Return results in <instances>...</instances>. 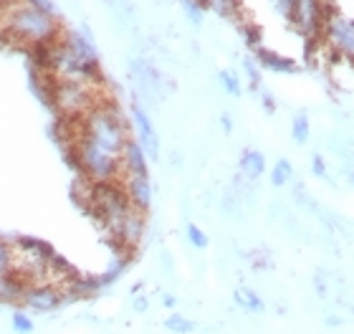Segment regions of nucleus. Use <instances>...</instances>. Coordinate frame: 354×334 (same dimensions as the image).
<instances>
[{
	"label": "nucleus",
	"mask_w": 354,
	"mask_h": 334,
	"mask_svg": "<svg viewBox=\"0 0 354 334\" xmlns=\"http://www.w3.org/2000/svg\"><path fill=\"white\" fill-rule=\"evenodd\" d=\"M263 106H266V111L276 109V104H273V97H271V94H266V91H263Z\"/></svg>",
	"instance_id": "7c9ffc66"
},
{
	"label": "nucleus",
	"mask_w": 354,
	"mask_h": 334,
	"mask_svg": "<svg viewBox=\"0 0 354 334\" xmlns=\"http://www.w3.org/2000/svg\"><path fill=\"white\" fill-rule=\"evenodd\" d=\"M175 304H177L175 297H165V306H170V309H172V306H175Z\"/></svg>",
	"instance_id": "2f4dec72"
},
{
	"label": "nucleus",
	"mask_w": 354,
	"mask_h": 334,
	"mask_svg": "<svg viewBox=\"0 0 354 334\" xmlns=\"http://www.w3.org/2000/svg\"><path fill=\"white\" fill-rule=\"evenodd\" d=\"M238 165H241V172H243L248 180L261 178L266 172V157L261 155V152H256V149H245Z\"/></svg>",
	"instance_id": "2eb2a0df"
},
{
	"label": "nucleus",
	"mask_w": 354,
	"mask_h": 334,
	"mask_svg": "<svg viewBox=\"0 0 354 334\" xmlns=\"http://www.w3.org/2000/svg\"><path fill=\"white\" fill-rule=\"evenodd\" d=\"M61 301H64V294L61 289H56L53 284H28L21 294V304L33 309V312H53V309H59Z\"/></svg>",
	"instance_id": "6e6552de"
},
{
	"label": "nucleus",
	"mask_w": 354,
	"mask_h": 334,
	"mask_svg": "<svg viewBox=\"0 0 354 334\" xmlns=\"http://www.w3.org/2000/svg\"><path fill=\"white\" fill-rule=\"evenodd\" d=\"M119 163H122V175H147V155L140 142L132 137L127 140Z\"/></svg>",
	"instance_id": "ddd939ff"
},
{
	"label": "nucleus",
	"mask_w": 354,
	"mask_h": 334,
	"mask_svg": "<svg viewBox=\"0 0 354 334\" xmlns=\"http://www.w3.org/2000/svg\"><path fill=\"white\" fill-rule=\"evenodd\" d=\"M23 3L41 10V13H48V15H53V18H59V6H56L53 0H23Z\"/></svg>",
	"instance_id": "b1692460"
},
{
	"label": "nucleus",
	"mask_w": 354,
	"mask_h": 334,
	"mask_svg": "<svg viewBox=\"0 0 354 334\" xmlns=\"http://www.w3.org/2000/svg\"><path fill=\"white\" fill-rule=\"evenodd\" d=\"M329 6L324 0H294V8L288 13V21L304 38H322Z\"/></svg>",
	"instance_id": "39448f33"
},
{
	"label": "nucleus",
	"mask_w": 354,
	"mask_h": 334,
	"mask_svg": "<svg viewBox=\"0 0 354 334\" xmlns=\"http://www.w3.org/2000/svg\"><path fill=\"white\" fill-rule=\"evenodd\" d=\"M0 33L13 44L41 48L59 38L61 26L59 18L41 13L36 8L26 6L23 0H10L0 6Z\"/></svg>",
	"instance_id": "f257e3e1"
},
{
	"label": "nucleus",
	"mask_w": 354,
	"mask_h": 334,
	"mask_svg": "<svg viewBox=\"0 0 354 334\" xmlns=\"http://www.w3.org/2000/svg\"><path fill=\"white\" fill-rule=\"evenodd\" d=\"M233 297H236V304L243 306L245 312L259 314V312H263V309H266L263 301H261V299L256 297L251 289H245V286H243V289H236V294H233Z\"/></svg>",
	"instance_id": "f3484780"
},
{
	"label": "nucleus",
	"mask_w": 354,
	"mask_h": 334,
	"mask_svg": "<svg viewBox=\"0 0 354 334\" xmlns=\"http://www.w3.org/2000/svg\"><path fill=\"white\" fill-rule=\"evenodd\" d=\"M322 38L332 46L334 51H339L342 56L354 61V18L329 8L324 28H322Z\"/></svg>",
	"instance_id": "423d86ee"
},
{
	"label": "nucleus",
	"mask_w": 354,
	"mask_h": 334,
	"mask_svg": "<svg viewBox=\"0 0 354 334\" xmlns=\"http://www.w3.org/2000/svg\"><path fill=\"white\" fill-rule=\"evenodd\" d=\"M129 74H132V82L137 84V89L145 99H162L172 89L170 79L147 59H134L129 64Z\"/></svg>",
	"instance_id": "0eeeda50"
},
{
	"label": "nucleus",
	"mask_w": 354,
	"mask_h": 334,
	"mask_svg": "<svg viewBox=\"0 0 354 334\" xmlns=\"http://www.w3.org/2000/svg\"><path fill=\"white\" fill-rule=\"evenodd\" d=\"M243 68H245V74H248V79H251V86H253V89H259V86H261L259 64H256L253 59H245V61H243Z\"/></svg>",
	"instance_id": "a878e982"
},
{
	"label": "nucleus",
	"mask_w": 354,
	"mask_h": 334,
	"mask_svg": "<svg viewBox=\"0 0 354 334\" xmlns=\"http://www.w3.org/2000/svg\"><path fill=\"white\" fill-rule=\"evenodd\" d=\"M111 233H114V238H117L122 245L134 248V245L140 243L142 233H145V218H142V210L129 208V213L117 223V228L111 230Z\"/></svg>",
	"instance_id": "9b49d317"
},
{
	"label": "nucleus",
	"mask_w": 354,
	"mask_h": 334,
	"mask_svg": "<svg viewBox=\"0 0 354 334\" xmlns=\"http://www.w3.org/2000/svg\"><path fill=\"white\" fill-rule=\"evenodd\" d=\"M59 41H61V46L68 48V51L74 53L79 61H84V64H88V66L99 68V51H96L94 41L84 38L79 30H61Z\"/></svg>",
	"instance_id": "9d476101"
},
{
	"label": "nucleus",
	"mask_w": 354,
	"mask_h": 334,
	"mask_svg": "<svg viewBox=\"0 0 354 334\" xmlns=\"http://www.w3.org/2000/svg\"><path fill=\"white\" fill-rule=\"evenodd\" d=\"M218 79H221V86L228 91L230 97H241V94H243V86H241V79L236 76V71L223 68L221 74H218Z\"/></svg>",
	"instance_id": "6ab92c4d"
},
{
	"label": "nucleus",
	"mask_w": 354,
	"mask_h": 334,
	"mask_svg": "<svg viewBox=\"0 0 354 334\" xmlns=\"http://www.w3.org/2000/svg\"><path fill=\"white\" fill-rule=\"evenodd\" d=\"M88 142H94L96 147L106 149L111 155L122 157L129 132H127V122L122 111L114 104H96L84 117H79V132Z\"/></svg>",
	"instance_id": "f03ea898"
},
{
	"label": "nucleus",
	"mask_w": 354,
	"mask_h": 334,
	"mask_svg": "<svg viewBox=\"0 0 354 334\" xmlns=\"http://www.w3.org/2000/svg\"><path fill=\"white\" fill-rule=\"evenodd\" d=\"M256 64L263 68H271V71H279V74H294L296 64L286 56H279V53L268 51V48H256Z\"/></svg>",
	"instance_id": "4468645a"
},
{
	"label": "nucleus",
	"mask_w": 354,
	"mask_h": 334,
	"mask_svg": "<svg viewBox=\"0 0 354 334\" xmlns=\"http://www.w3.org/2000/svg\"><path fill=\"white\" fill-rule=\"evenodd\" d=\"M134 312H147V299L140 297L137 301H134Z\"/></svg>",
	"instance_id": "c85d7f7f"
},
{
	"label": "nucleus",
	"mask_w": 354,
	"mask_h": 334,
	"mask_svg": "<svg viewBox=\"0 0 354 334\" xmlns=\"http://www.w3.org/2000/svg\"><path fill=\"white\" fill-rule=\"evenodd\" d=\"M165 327L170 329V332H175V334H190L192 329H195V324H192L190 319H185V317H180V314H172V317H167V322H165Z\"/></svg>",
	"instance_id": "4be33fe9"
},
{
	"label": "nucleus",
	"mask_w": 354,
	"mask_h": 334,
	"mask_svg": "<svg viewBox=\"0 0 354 334\" xmlns=\"http://www.w3.org/2000/svg\"><path fill=\"white\" fill-rule=\"evenodd\" d=\"M13 329L18 334H30L33 332V319L26 312H13Z\"/></svg>",
	"instance_id": "5701e85b"
},
{
	"label": "nucleus",
	"mask_w": 354,
	"mask_h": 334,
	"mask_svg": "<svg viewBox=\"0 0 354 334\" xmlns=\"http://www.w3.org/2000/svg\"><path fill=\"white\" fill-rule=\"evenodd\" d=\"M291 172H294L291 163H288V160H279V163L273 165V170H271V185L273 187H283L288 180H291Z\"/></svg>",
	"instance_id": "a211bd4d"
},
{
	"label": "nucleus",
	"mask_w": 354,
	"mask_h": 334,
	"mask_svg": "<svg viewBox=\"0 0 354 334\" xmlns=\"http://www.w3.org/2000/svg\"><path fill=\"white\" fill-rule=\"evenodd\" d=\"M221 124H223V132H228V134H230V129H233V122H230L228 114H223V117H221Z\"/></svg>",
	"instance_id": "c756f323"
},
{
	"label": "nucleus",
	"mask_w": 354,
	"mask_h": 334,
	"mask_svg": "<svg viewBox=\"0 0 354 334\" xmlns=\"http://www.w3.org/2000/svg\"><path fill=\"white\" fill-rule=\"evenodd\" d=\"M132 122H134V127H137V134H140L137 142L142 145L147 160H157V157H160V137H157V129H155V124H152V119H149L147 109H145L137 99L132 102Z\"/></svg>",
	"instance_id": "1a4fd4ad"
},
{
	"label": "nucleus",
	"mask_w": 354,
	"mask_h": 334,
	"mask_svg": "<svg viewBox=\"0 0 354 334\" xmlns=\"http://www.w3.org/2000/svg\"><path fill=\"white\" fill-rule=\"evenodd\" d=\"M13 274V245L0 241V281Z\"/></svg>",
	"instance_id": "412c9836"
},
{
	"label": "nucleus",
	"mask_w": 354,
	"mask_h": 334,
	"mask_svg": "<svg viewBox=\"0 0 354 334\" xmlns=\"http://www.w3.org/2000/svg\"><path fill=\"white\" fill-rule=\"evenodd\" d=\"M3 3H10V0H0V6H3Z\"/></svg>",
	"instance_id": "473e14b6"
},
{
	"label": "nucleus",
	"mask_w": 354,
	"mask_h": 334,
	"mask_svg": "<svg viewBox=\"0 0 354 334\" xmlns=\"http://www.w3.org/2000/svg\"><path fill=\"white\" fill-rule=\"evenodd\" d=\"M273 6H276V10H279L283 18H288L291 8H294V0H273Z\"/></svg>",
	"instance_id": "bb28decb"
},
{
	"label": "nucleus",
	"mask_w": 354,
	"mask_h": 334,
	"mask_svg": "<svg viewBox=\"0 0 354 334\" xmlns=\"http://www.w3.org/2000/svg\"><path fill=\"white\" fill-rule=\"evenodd\" d=\"M53 104L66 119H79L99 102V82H51Z\"/></svg>",
	"instance_id": "20e7f679"
},
{
	"label": "nucleus",
	"mask_w": 354,
	"mask_h": 334,
	"mask_svg": "<svg viewBox=\"0 0 354 334\" xmlns=\"http://www.w3.org/2000/svg\"><path fill=\"white\" fill-rule=\"evenodd\" d=\"M187 241H190L195 248H205L207 245V236L195 225V223H187Z\"/></svg>",
	"instance_id": "393cba45"
},
{
	"label": "nucleus",
	"mask_w": 354,
	"mask_h": 334,
	"mask_svg": "<svg viewBox=\"0 0 354 334\" xmlns=\"http://www.w3.org/2000/svg\"><path fill=\"white\" fill-rule=\"evenodd\" d=\"M314 175H319V178H324V175H326V165L319 155L314 157Z\"/></svg>",
	"instance_id": "cd10ccee"
},
{
	"label": "nucleus",
	"mask_w": 354,
	"mask_h": 334,
	"mask_svg": "<svg viewBox=\"0 0 354 334\" xmlns=\"http://www.w3.org/2000/svg\"><path fill=\"white\" fill-rule=\"evenodd\" d=\"M74 155L79 170L86 175L88 183H117L119 175H122V163H119L117 155H111L106 149L96 147L94 142H88L86 137L76 134L74 142Z\"/></svg>",
	"instance_id": "7ed1b4c3"
},
{
	"label": "nucleus",
	"mask_w": 354,
	"mask_h": 334,
	"mask_svg": "<svg viewBox=\"0 0 354 334\" xmlns=\"http://www.w3.org/2000/svg\"><path fill=\"white\" fill-rule=\"evenodd\" d=\"M291 137H294L299 145H306V142H309V117H306V114H296L294 124H291Z\"/></svg>",
	"instance_id": "aec40b11"
},
{
	"label": "nucleus",
	"mask_w": 354,
	"mask_h": 334,
	"mask_svg": "<svg viewBox=\"0 0 354 334\" xmlns=\"http://www.w3.org/2000/svg\"><path fill=\"white\" fill-rule=\"evenodd\" d=\"M102 3L106 6V10H109L119 23H127V21H132L134 18L132 0H102Z\"/></svg>",
	"instance_id": "dca6fc26"
},
{
	"label": "nucleus",
	"mask_w": 354,
	"mask_h": 334,
	"mask_svg": "<svg viewBox=\"0 0 354 334\" xmlns=\"http://www.w3.org/2000/svg\"><path fill=\"white\" fill-rule=\"evenodd\" d=\"M124 187L127 198L137 210H149L152 205V183H149V175H124Z\"/></svg>",
	"instance_id": "f8f14e48"
}]
</instances>
